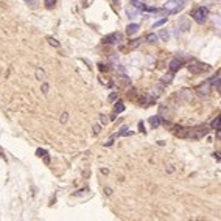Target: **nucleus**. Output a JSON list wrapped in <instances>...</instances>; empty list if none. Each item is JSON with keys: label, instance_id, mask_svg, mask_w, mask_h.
Wrapping results in <instances>:
<instances>
[{"label": "nucleus", "instance_id": "1", "mask_svg": "<svg viewBox=\"0 0 221 221\" xmlns=\"http://www.w3.org/2000/svg\"><path fill=\"white\" fill-rule=\"evenodd\" d=\"M209 134V128H207L206 125H199V126H196V128H190V129H187V137H192V139H201V137H204Z\"/></svg>", "mask_w": 221, "mask_h": 221}, {"label": "nucleus", "instance_id": "2", "mask_svg": "<svg viewBox=\"0 0 221 221\" xmlns=\"http://www.w3.org/2000/svg\"><path fill=\"white\" fill-rule=\"evenodd\" d=\"M184 2L185 0H170V2L165 3V11L168 14H176L184 8Z\"/></svg>", "mask_w": 221, "mask_h": 221}, {"label": "nucleus", "instance_id": "3", "mask_svg": "<svg viewBox=\"0 0 221 221\" xmlns=\"http://www.w3.org/2000/svg\"><path fill=\"white\" fill-rule=\"evenodd\" d=\"M207 16H209V8H206V6H199L192 13V17L198 22V24H204L207 20Z\"/></svg>", "mask_w": 221, "mask_h": 221}, {"label": "nucleus", "instance_id": "4", "mask_svg": "<svg viewBox=\"0 0 221 221\" xmlns=\"http://www.w3.org/2000/svg\"><path fill=\"white\" fill-rule=\"evenodd\" d=\"M195 92H196L201 98H207V97L210 95V84H209V83H202L201 86H198V87H196Z\"/></svg>", "mask_w": 221, "mask_h": 221}, {"label": "nucleus", "instance_id": "5", "mask_svg": "<svg viewBox=\"0 0 221 221\" xmlns=\"http://www.w3.org/2000/svg\"><path fill=\"white\" fill-rule=\"evenodd\" d=\"M206 69H207V66H206V64H202V62H192L190 67H188V70H190L193 75L201 73V72H204Z\"/></svg>", "mask_w": 221, "mask_h": 221}, {"label": "nucleus", "instance_id": "6", "mask_svg": "<svg viewBox=\"0 0 221 221\" xmlns=\"http://www.w3.org/2000/svg\"><path fill=\"white\" fill-rule=\"evenodd\" d=\"M121 39H123V36L120 33H112L109 36H106V38L103 39V42L105 44H119V42H121Z\"/></svg>", "mask_w": 221, "mask_h": 221}, {"label": "nucleus", "instance_id": "7", "mask_svg": "<svg viewBox=\"0 0 221 221\" xmlns=\"http://www.w3.org/2000/svg\"><path fill=\"white\" fill-rule=\"evenodd\" d=\"M178 25H179V30L184 31V33H187L188 30H190V20H188V17H181L178 22Z\"/></svg>", "mask_w": 221, "mask_h": 221}, {"label": "nucleus", "instance_id": "8", "mask_svg": "<svg viewBox=\"0 0 221 221\" xmlns=\"http://www.w3.org/2000/svg\"><path fill=\"white\" fill-rule=\"evenodd\" d=\"M181 67H182V61H179V59H173L170 62V70L171 72H178Z\"/></svg>", "mask_w": 221, "mask_h": 221}, {"label": "nucleus", "instance_id": "9", "mask_svg": "<svg viewBox=\"0 0 221 221\" xmlns=\"http://www.w3.org/2000/svg\"><path fill=\"white\" fill-rule=\"evenodd\" d=\"M209 84H210V86H213V87L216 89V92H220V73H216V75L213 76V78H210Z\"/></svg>", "mask_w": 221, "mask_h": 221}, {"label": "nucleus", "instance_id": "10", "mask_svg": "<svg viewBox=\"0 0 221 221\" xmlns=\"http://www.w3.org/2000/svg\"><path fill=\"white\" fill-rule=\"evenodd\" d=\"M174 134L179 137H187V128H182V126H174Z\"/></svg>", "mask_w": 221, "mask_h": 221}, {"label": "nucleus", "instance_id": "11", "mask_svg": "<svg viewBox=\"0 0 221 221\" xmlns=\"http://www.w3.org/2000/svg\"><path fill=\"white\" fill-rule=\"evenodd\" d=\"M137 31H139V25H137V24H129V25H128V28H126V33H128L129 36L136 34Z\"/></svg>", "mask_w": 221, "mask_h": 221}, {"label": "nucleus", "instance_id": "12", "mask_svg": "<svg viewBox=\"0 0 221 221\" xmlns=\"http://www.w3.org/2000/svg\"><path fill=\"white\" fill-rule=\"evenodd\" d=\"M150 123H151V126H153V128H157V126L160 125V117H159V115L151 117V119H150Z\"/></svg>", "mask_w": 221, "mask_h": 221}, {"label": "nucleus", "instance_id": "13", "mask_svg": "<svg viewBox=\"0 0 221 221\" xmlns=\"http://www.w3.org/2000/svg\"><path fill=\"white\" fill-rule=\"evenodd\" d=\"M131 3H132V6H134V8H137V10H142V11H145V10H146V6L143 5L142 2H139V0H131Z\"/></svg>", "mask_w": 221, "mask_h": 221}, {"label": "nucleus", "instance_id": "14", "mask_svg": "<svg viewBox=\"0 0 221 221\" xmlns=\"http://www.w3.org/2000/svg\"><path fill=\"white\" fill-rule=\"evenodd\" d=\"M157 40H159V38H157V34H154V33H150L146 36V42L148 44H156Z\"/></svg>", "mask_w": 221, "mask_h": 221}, {"label": "nucleus", "instance_id": "15", "mask_svg": "<svg viewBox=\"0 0 221 221\" xmlns=\"http://www.w3.org/2000/svg\"><path fill=\"white\" fill-rule=\"evenodd\" d=\"M36 78H38L39 81H44V79H45V72L40 69V67H39V69H36Z\"/></svg>", "mask_w": 221, "mask_h": 221}, {"label": "nucleus", "instance_id": "16", "mask_svg": "<svg viewBox=\"0 0 221 221\" xmlns=\"http://www.w3.org/2000/svg\"><path fill=\"white\" fill-rule=\"evenodd\" d=\"M157 38H160L162 40H165V42H167V40H168V38H170V33H168L167 30H160V31H159V36H157Z\"/></svg>", "mask_w": 221, "mask_h": 221}, {"label": "nucleus", "instance_id": "17", "mask_svg": "<svg viewBox=\"0 0 221 221\" xmlns=\"http://www.w3.org/2000/svg\"><path fill=\"white\" fill-rule=\"evenodd\" d=\"M25 3H28V6L31 10H36V8L39 6V0H24Z\"/></svg>", "mask_w": 221, "mask_h": 221}, {"label": "nucleus", "instance_id": "18", "mask_svg": "<svg viewBox=\"0 0 221 221\" xmlns=\"http://www.w3.org/2000/svg\"><path fill=\"white\" fill-rule=\"evenodd\" d=\"M125 111V105L121 101H117L115 103V114H120V112Z\"/></svg>", "mask_w": 221, "mask_h": 221}, {"label": "nucleus", "instance_id": "19", "mask_svg": "<svg viewBox=\"0 0 221 221\" xmlns=\"http://www.w3.org/2000/svg\"><path fill=\"white\" fill-rule=\"evenodd\" d=\"M221 126V117H216V119L212 121V129H220Z\"/></svg>", "mask_w": 221, "mask_h": 221}, {"label": "nucleus", "instance_id": "20", "mask_svg": "<svg viewBox=\"0 0 221 221\" xmlns=\"http://www.w3.org/2000/svg\"><path fill=\"white\" fill-rule=\"evenodd\" d=\"M171 79H173V75H171V73L165 75L164 78H162V86H165V84H170V83H171Z\"/></svg>", "mask_w": 221, "mask_h": 221}, {"label": "nucleus", "instance_id": "21", "mask_svg": "<svg viewBox=\"0 0 221 221\" xmlns=\"http://www.w3.org/2000/svg\"><path fill=\"white\" fill-rule=\"evenodd\" d=\"M44 3H45V8L52 10V8L56 5V0H44Z\"/></svg>", "mask_w": 221, "mask_h": 221}, {"label": "nucleus", "instance_id": "22", "mask_svg": "<svg viewBox=\"0 0 221 221\" xmlns=\"http://www.w3.org/2000/svg\"><path fill=\"white\" fill-rule=\"evenodd\" d=\"M47 40H48V44H50V45H53V47H59V42H58L55 38H52V36H48Z\"/></svg>", "mask_w": 221, "mask_h": 221}, {"label": "nucleus", "instance_id": "23", "mask_svg": "<svg viewBox=\"0 0 221 221\" xmlns=\"http://www.w3.org/2000/svg\"><path fill=\"white\" fill-rule=\"evenodd\" d=\"M160 93H162V86H159V87H156V89H153V91H151L153 97H159Z\"/></svg>", "mask_w": 221, "mask_h": 221}, {"label": "nucleus", "instance_id": "24", "mask_svg": "<svg viewBox=\"0 0 221 221\" xmlns=\"http://www.w3.org/2000/svg\"><path fill=\"white\" fill-rule=\"evenodd\" d=\"M59 121H61L62 125H66L67 121H69V114H67V112H62V114H61V119H59Z\"/></svg>", "mask_w": 221, "mask_h": 221}, {"label": "nucleus", "instance_id": "25", "mask_svg": "<svg viewBox=\"0 0 221 221\" xmlns=\"http://www.w3.org/2000/svg\"><path fill=\"white\" fill-rule=\"evenodd\" d=\"M40 91H42L44 95H47V93H48V84L45 83V81H42V87H40Z\"/></svg>", "mask_w": 221, "mask_h": 221}, {"label": "nucleus", "instance_id": "26", "mask_svg": "<svg viewBox=\"0 0 221 221\" xmlns=\"http://www.w3.org/2000/svg\"><path fill=\"white\" fill-rule=\"evenodd\" d=\"M167 20H168V17H164V19H160V20L154 22V25H153V26H162V25H164V24H165Z\"/></svg>", "mask_w": 221, "mask_h": 221}, {"label": "nucleus", "instance_id": "27", "mask_svg": "<svg viewBox=\"0 0 221 221\" xmlns=\"http://www.w3.org/2000/svg\"><path fill=\"white\" fill-rule=\"evenodd\" d=\"M36 154H38L39 157H44V156H47V151H45V150H40V148H39V150L36 151Z\"/></svg>", "mask_w": 221, "mask_h": 221}, {"label": "nucleus", "instance_id": "28", "mask_svg": "<svg viewBox=\"0 0 221 221\" xmlns=\"http://www.w3.org/2000/svg\"><path fill=\"white\" fill-rule=\"evenodd\" d=\"M139 44H140V40H139V39H136V40H132V44H131V47H132V48H136V47L139 45Z\"/></svg>", "mask_w": 221, "mask_h": 221}, {"label": "nucleus", "instance_id": "29", "mask_svg": "<svg viewBox=\"0 0 221 221\" xmlns=\"http://www.w3.org/2000/svg\"><path fill=\"white\" fill-rule=\"evenodd\" d=\"M115 98H117V92H112L111 95H109V101H114Z\"/></svg>", "mask_w": 221, "mask_h": 221}, {"label": "nucleus", "instance_id": "30", "mask_svg": "<svg viewBox=\"0 0 221 221\" xmlns=\"http://www.w3.org/2000/svg\"><path fill=\"white\" fill-rule=\"evenodd\" d=\"M139 129H140V132H143V134L146 132V131H145V126H143V123H142V121L139 123Z\"/></svg>", "mask_w": 221, "mask_h": 221}, {"label": "nucleus", "instance_id": "31", "mask_svg": "<svg viewBox=\"0 0 221 221\" xmlns=\"http://www.w3.org/2000/svg\"><path fill=\"white\" fill-rule=\"evenodd\" d=\"M121 79H123V84H131V79L128 78V76H123Z\"/></svg>", "mask_w": 221, "mask_h": 221}, {"label": "nucleus", "instance_id": "32", "mask_svg": "<svg viewBox=\"0 0 221 221\" xmlns=\"http://www.w3.org/2000/svg\"><path fill=\"white\" fill-rule=\"evenodd\" d=\"M100 132V125H95L93 126V134H98Z\"/></svg>", "mask_w": 221, "mask_h": 221}, {"label": "nucleus", "instance_id": "33", "mask_svg": "<svg viewBox=\"0 0 221 221\" xmlns=\"http://www.w3.org/2000/svg\"><path fill=\"white\" fill-rule=\"evenodd\" d=\"M126 13H128V16H129V17H134V16H136V11H132V10H128Z\"/></svg>", "mask_w": 221, "mask_h": 221}, {"label": "nucleus", "instance_id": "34", "mask_svg": "<svg viewBox=\"0 0 221 221\" xmlns=\"http://www.w3.org/2000/svg\"><path fill=\"white\" fill-rule=\"evenodd\" d=\"M105 193H106L107 196H111V195H112V190H111L109 187H106V188H105Z\"/></svg>", "mask_w": 221, "mask_h": 221}, {"label": "nucleus", "instance_id": "35", "mask_svg": "<svg viewBox=\"0 0 221 221\" xmlns=\"http://www.w3.org/2000/svg\"><path fill=\"white\" fill-rule=\"evenodd\" d=\"M101 123H107V119H106V115H101Z\"/></svg>", "mask_w": 221, "mask_h": 221}, {"label": "nucleus", "instance_id": "36", "mask_svg": "<svg viewBox=\"0 0 221 221\" xmlns=\"http://www.w3.org/2000/svg\"><path fill=\"white\" fill-rule=\"evenodd\" d=\"M213 157L216 160H220V153H213Z\"/></svg>", "mask_w": 221, "mask_h": 221}, {"label": "nucleus", "instance_id": "37", "mask_svg": "<svg viewBox=\"0 0 221 221\" xmlns=\"http://www.w3.org/2000/svg\"><path fill=\"white\" fill-rule=\"evenodd\" d=\"M114 3H115L117 6H119V5H120V0H114Z\"/></svg>", "mask_w": 221, "mask_h": 221}]
</instances>
